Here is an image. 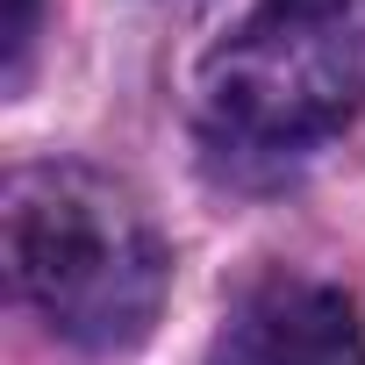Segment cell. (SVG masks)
Segmentation results:
<instances>
[{"label": "cell", "mask_w": 365, "mask_h": 365, "mask_svg": "<svg viewBox=\"0 0 365 365\" xmlns=\"http://www.w3.org/2000/svg\"><path fill=\"white\" fill-rule=\"evenodd\" d=\"M15 294L72 344L115 351L158 322L165 244L150 215L86 165H29L8 179Z\"/></svg>", "instance_id": "obj_1"}, {"label": "cell", "mask_w": 365, "mask_h": 365, "mask_svg": "<svg viewBox=\"0 0 365 365\" xmlns=\"http://www.w3.org/2000/svg\"><path fill=\"white\" fill-rule=\"evenodd\" d=\"M358 108L365 0H258L201 65V115L244 150L322 143Z\"/></svg>", "instance_id": "obj_2"}, {"label": "cell", "mask_w": 365, "mask_h": 365, "mask_svg": "<svg viewBox=\"0 0 365 365\" xmlns=\"http://www.w3.org/2000/svg\"><path fill=\"white\" fill-rule=\"evenodd\" d=\"M215 365H365V322L336 287L279 272L230 308Z\"/></svg>", "instance_id": "obj_3"}, {"label": "cell", "mask_w": 365, "mask_h": 365, "mask_svg": "<svg viewBox=\"0 0 365 365\" xmlns=\"http://www.w3.org/2000/svg\"><path fill=\"white\" fill-rule=\"evenodd\" d=\"M36 15H43V0H8V8H0V43H8V79H22V65H29V43H36Z\"/></svg>", "instance_id": "obj_4"}]
</instances>
